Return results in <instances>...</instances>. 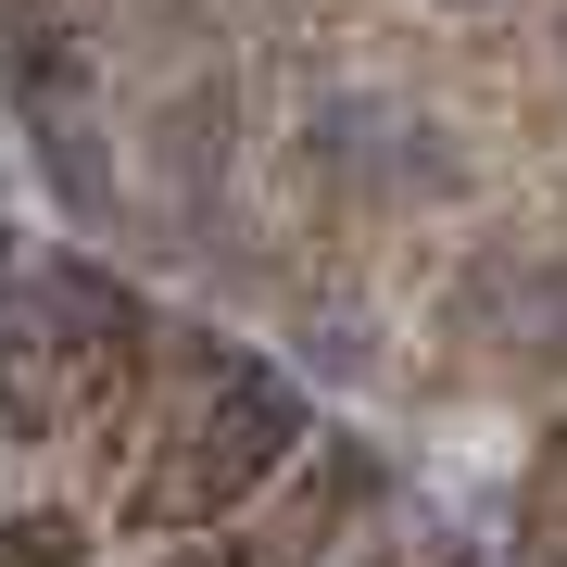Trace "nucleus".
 Here are the masks:
<instances>
[{
	"label": "nucleus",
	"mask_w": 567,
	"mask_h": 567,
	"mask_svg": "<svg viewBox=\"0 0 567 567\" xmlns=\"http://www.w3.org/2000/svg\"><path fill=\"white\" fill-rule=\"evenodd\" d=\"M76 517H0V567H76Z\"/></svg>",
	"instance_id": "7ed1b4c3"
},
{
	"label": "nucleus",
	"mask_w": 567,
	"mask_h": 567,
	"mask_svg": "<svg viewBox=\"0 0 567 567\" xmlns=\"http://www.w3.org/2000/svg\"><path fill=\"white\" fill-rule=\"evenodd\" d=\"M39 164H51V189H63V203H76L89 227L114 215V164L89 152V126H63V114H51V126H39Z\"/></svg>",
	"instance_id": "f03ea898"
},
{
	"label": "nucleus",
	"mask_w": 567,
	"mask_h": 567,
	"mask_svg": "<svg viewBox=\"0 0 567 567\" xmlns=\"http://www.w3.org/2000/svg\"><path fill=\"white\" fill-rule=\"evenodd\" d=\"M353 505H379V454H365V442H328V480H303V517H290V543H328Z\"/></svg>",
	"instance_id": "f257e3e1"
},
{
	"label": "nucleus",
	"mask_w": 567,
	"mask_h": 567,
	"mask_svg": "<svg viewBox=\"0 0 567 567\" xmlns=\"http://www.w3.org/2000/svg\"><path fill=\"white\" fill-rule=\"evenodd\" d=\"M0 265H13V240H0Z\"/></svg>",
	"instance_id": "20e7f679"
}]
</instances>
